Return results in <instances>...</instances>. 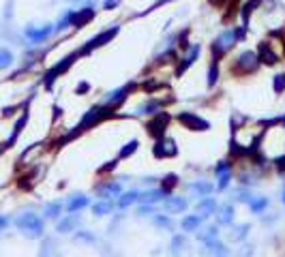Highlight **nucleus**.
<instances>
[{"mask_svg":"<svg viewBox=\"0 0 285 257\" xmlns=\"http://www.w3.org/2000/svg\"><path fill=\"white\" fill-rule=\"evenodd\" d=\"M257 58H260V62L270 64V67L279 62V58H277V54H275L273 49H270L268 43H260V54H257Z\"/></svg>","mask_w":285,"mask_h":257,"instance_id":"obj_13","label":"nucleus"},{"mask_svg":"<svg viewBox=\"0 0 285 257\" xmlns=\"http://www.w3.org/2000/svg\"><path fill=\"white\" fill-rule=\"evenodd\" d=\"M167 197V193L163 189H152V191H146V193H142L140 195V202H144V204H157L159 199H163Z\"/></svg>","mask_w":285,"mask_h":257,"instance_id":"obj_16","label":"nucleus"},{"mask_svg":"<svg viewBox=\"0 0 285 257\" xmlns=\"http://www.w3.org/2000/svg\"><path fill=\"white\" fill-rule=\"evenodd\" d=\"M217 80H219V67H217V62H212L210 64V71H208V86L212 88L217 84Z\"/></svg>","mask_w":285,"mask_h":257,"instance_id":"obj_31","label":"nucleus"},{"mask_svg":"<svg viewBox=\"0 0 285 257\" xmlns=\"http://www.w3.org/2000/svg\"><path fill=\"white\" fill-rule=\"evenodd\" d=\"M116 35H118V24H114L112 28H107V30L99 32L96 37H93L86 45H84V49H82V51H77V54H88V51H93V49H96V47H101V45H105L107 41H112V39H114Z\"/></svg>","mask_w":285,"mask_h":257,"instance_id":"obj_1","label":"nucleus"},{"mask_svg":"<svg viewBox=\"0 0 285 257\" xmlns=\"http://www.w3.org/2000/svg\"><path fill=\"white\" fill-rule=\"evenodd\" d=\"M202 255L204 257H228V249H225L221 242L212 240V242H206V249Z\"/></svg>","mask_w":285,"mask_h":257,"instance_id":"obj_12","label":"nucleus"},{"mask_svg":"<svg viewBox=\"0 0 285 257\" xmlns=\"http://www.w3.org/2000/svg\"><path fill=\"white\" fill-rule=\"evenodd\" d=\"M107 114H109V107H105V105L93 107V109H90V112H88V114L82 118V125H77V131H84V128H86V127H90V125H95V122L103 120Z\"/></svg>","mask_w":285,"mask_h":257,"instance_id":"obj_5","label":"nucleus"},{"mask_svg":"<svg viewBox=\"0 0 285 257\" xmlns=\"http://www.w3.org/2000/svg\"><path fill=\"white\" fill-rule=\"evenodd\" d=\"M138 139H133V141H129V144L125 146V148H122V150H120V159H125V157H129V154H133L135 150H138Z\"/></svg>","mask_w":285,"mask_h":257,"instance_id":"obj_30","label":"nucleus"},{"mask_svg":"<svg viewBox=\"0 0 285 257\" xmlns=\"http://www.w3.org/2000/svg\"><path fill=\"white\" fill-rule=\"evenodd\" d=\"M275 163L279 170H285V157H279V159H275Z\"/></svg>","mask_w":285,"mask_h":257,"instance_id":"obj_43","label":"nucleus"},{"mask_svg":"<svg viewBox=\"0 0 285 257\" xmlns=\"http://www.w3.org/2000/svg\"><path fill=\"white\" fill-rule=\"evenodd\" d=\"M114 210V202H109V199H105V202H96L93 206V212L96 216H103V214H109V212Z\"/></svg>","mask_w":285,"mask_h":257,"instance_id":"obj_21","label":"nucleus"},{"mask_svg":"<svg viewBox=\"0 0 285 257\" xmlns=\"http://www.w3.org/2000/svg\"><path fill=\"white\" fill-rule=\"evenodd\" d=\"M118 193H120V184H118V182H107L105 186H99L101 199H109V197L118 195Z\"/></svg>","mask_w":285,"mask_h":257,"instance_id":"obj_19","label":"nucleus"},{"mask_svg":"<svg viewBox=\"0 0 285 257\" xmlns=\"http://www.w3.org/2000/svg\"><path fill=\"white\" fill-rule=\"evenodd\" d=\"M86 206H88V197L86 195H73V199L69 202V210L71 212H77V210L86 208Z\"/></svg>","mask_w":285,"mask_h":257,"instance_id":"obj_23","label":"nucleus"},{"mask_svg":"<svg viewBox=\"0 0 285 257\" xmlns=\"http://www.w3.org/2000/svg\"><path fill=\"white\" fill-rule=\"evenodd\" d=\"M260 2H262V0H249V2L244 4V11H242V17H244V22H247V19H249V13H251V11H255V6L260 4Z\"/></svg>","mask_w":285,"mask_h":257,"instance_id":"obj_33","label":"nucleus"},{"mask_svg":"<svg viewBox=\"0 0 285 257\" xmlns=\"http://www.w3.org/2000/svg\"><path fill=\"white\" fill-rule=\"evenodd\" d=\"M165 2H172V0H159V2H157V4H152V9H148V11H154V9H157V6L165 4Z\"/></svg>","mask_w":285,"mask_h":257,"instance_id":"obj_45","label":"nucleus"},{"mask_svg":"<svg viewBox=\"0 0 285 257\" xmlns=\"http://www.w3.org/2000/svg\"><path fill=\"white\" fill-rule=\"evenodd\" d=\"M204 218H206L204 214H191V216H185V218H183V223H180V225H183V229H185V231H195V229L202 227Z\"/></svg>","mask_w":285,"mask_h":257,"instance_id":"obj_15","label":"nucleus"},{"mask_svg":"<svg viewBox=\"0 0 285 257\" xmlns=\"http://www.w3.org/2000/svg\"><path fill=\"white\" fill-rule=\"evenodd\" d=\"M77 225H80V214H75V212H73L69 218H64V221L60 223V227H58V229H60V231H71V229H75Z\"/></svg>","mask_w":285,"mask_h":257,"instance_id":"obj_26","label":"nucleus"},{"mask_svg":"<svg viewBox=\"0 0 285 257\" xmlns=\"http://www.w3.org/2000/svg\"><path fill=\"white\" fill-rule=\"evenodd\" d=\"M154 223L161 225V227H167V229L172 227V221H170V218H167V216H161V214L154 216Z\"/></svg>","mask_w":285,"mask_h":257,"instance_id":"obj_37","label":"nucleus"},{"mask_svg":"<svg viewBox=\"0 0 285 257\" xmlns=\"http://www.w3.org/2000/svg\"><path fill=\"white\" fill-rule=\"evenodd\" d=\"M197 56H199V45H193V47L189 49V54H187V56L183 58V60H185V62H180V67L176 69V75H183V73H185V71H187V69H189V67H191V64H193V62H195V60H197Z\"/></svg>","mask_w":285,"mask_h":257,"instance_id":"obj_14","label":"nucleus"},{"mask_svg":"<svg viewBox=\"0 0 285 257\" xmlns=\"http://www.w3.org/2000/svg\"><path fill=\"white\" fill-rule=\"evenodd\" d=\"M176 152H178V148H176V144H174L172 139H163V137H161L157 141V146H154V157H159V159L174 157Z\"/></svg>","mask_w":285,"mask_h":257,"instance_id":"obj_9","label":"nucleus"},{"mask_svg":"<svg viewBox=\"0 0 285 257\" xmlns=\"http://www.w3.org/2000/svg\"><path fill=\"white\" fill-rule=\"evenodd\" d=\"M247 231H249V225H238V227L232 229L230 240H234V242H238V240H244V238H247Z\"/></svg>","mask_w":285,"mask_h":257,"instance_id":"obj_28","label":"nucleus"},{"mask_svg":"<svg viewBox=\"0 0 285 257\" xmlns=\"http://www.w3.org/2000/svg\"><path fill=\"white\" fill-rule=\"evenodd\" d=\"M58 212H60V206H49L48 208V216H58Z\"/></svg>","mask_w":285,"mask_h":257,"instance_id":"obj_40","label":"nucleus"},{"mask_svg":"<svg viewBox=\"0 0 285 257\" xmlns=\"http://www.w3.org/2000/svg\"><path fill=\"white\" fill-rule=\"evenodd\" d=\"M230 171V163L228 161H221V163L217 165V173H228Z\"/></svg>","mask_w":285,"mask_h":257,"instance_id":"obj_38","label":"nucleus"},{"mask_svg":"<svg viewBox=\"0 0 285 257\" xmlns=\"http://www.w3.org/2000/svg\"><path fill=\"white\" fill-rule=\"evenodd\" d=\"M230 178H232V176H230V171H228V173H219V182H217V189H219V191H223L225 186L230 184Z\"/></svg>","mask_w":285,"mask_h":257,"instance_id":"obj_35","label":"nucleus"},{"mask_svg":"<svg viewBox=\"0 0 285 257\" xmlns=\"http://www.w3.org/2000/svg\"><path fill=\"white\" fill-rule=\"evenodd\" d=\"M135 202H140V193L138 191H129V193H125V195L118 199V206H120V208H127V206H131Z\"/></svg>","mask_w":285,"mask_h":257,"instance_id":"obj_24","label":"nucleus"},{"mask_svg":"<svg viewBox=\"0 0 285 257\" xmlns=\"http://www.w3.org/2000/svg\"><path fill=\"white\" fill-rule=\"evenodd\" d=\"M236 41H238L236 30H228V32H223V35H219V39L215 41V45H212V54H215V62H217L219 58H221L230 47H234Z\"/></svg>","mask_w":285,"mask_h":257,"instance_id":"obj_2","label":"nucleus"},{"mask_svg":"<svg viewBox=\"0 0 285 257\" xmlns=\"http://www.w3.org/2000/svg\"><path fill=\"white\" fill-rule=\"evenodd\" d=\"M249 206H251V210L260 214V212H264V210L268 208V197H251L249 199Z\"/></svg>","mask_w":285,"mask_h":257,"instance_id":"obj_22","label":"nucleus"},{"mask_svg":"<svg viewBox=\"0 0 285 257\" xmlns=\"http://www.w3.org/2000/svg\"><path fill=\"white\" fill-rule=\"evenodd\" d=\"M88 88H90V86H88V84H86V82H82V84H80V86H77V94H80V92H86V90H88Z\"/></svg>","mask_w":285,"mask_h":257,"instance_id":"obj_44","label":"nucleus"},{"mask_svg":"<svg viewBox=\"0 0 285 257\" xmlns=\"http://www.w3.org/2000/svg\"><path fill=\"white\" fill-rule=\"evenodd\" d=\"M75 56H77V54H71V56H67L62 62H58L56 67H51V69L48 71V75H45V88H51V84H54L56 77L60 75V73H64V71H67V69L71 67V64H73Z\"/></svg>","mask_w":285,"mask_h":257,"instance_id":"obj_6","label":"nucleus"},{"mask_svg":"<svg viewBox=\"0 0 285 257\" xmlns=\"http://www.w3.org/2000/svg\"><path fill=\"white\" fill-rule=\"evenodd\" d=\"M232 197H234L236 202H249V199H251V193L244 191V189H238V191L232 193Z\"/></svg>","mask_w":285,"mask_h":257,"instance_id":"obj_32","label":"nucleus"},{"mask_svg":"<svg viewBox=\"0 0 285 257\" xmlns=\"http://www.w3.org/2000/svg\"><path fill=\"white\" fill-rule=\"evenodd\" d=\"M118 4H120V0H105V4H103V6H105V11H112L114 6H118Z\"/></svg>","mask_w":285,"mask_h":257,"instance_id":"obj_39","label":"nucleus"},{"mask_svg":"<svg viewBox=\"0 0 285 257\" xmlns=\"http://www.w3.org/2000/svg\"><path fill=\"white\" fill-rule=\"evenodd\" d=\"M285 90V75H275V92H283Z\"/></svg>","mask_w":285,"mask_h":257,"instance_id":"obj_36","label":"nucleus"},{"mask_svg":"<svg viewBox=\"0 0 285 257\" xmlns=\"http://www.w3.org/2000/svg\"><path fill=\"white\" fill-rule=\"evenodd\" d=\"M283 202H285V193H283Z\"/></svg>","mask_w":285,"mask_h":257,"instance_id":"obj_46","label":"nucleus"},{"mask_svg":"<svg viewBox=\"0 0 285 257\" xmlns=\"http://www.w3.org/2000/svg\"><path fill=\"white\" fill-rule=\"evenodd\" d=\"M140 214H152V204L150 206H142V208H140Z\"/></svg>","mask_w":285,"mask_h":257,"instance_id":"obj_42","label":"nucleus"},{"mask_svg":"<svg viewBox=\"0 0 285 257\" xmlns=\"http://www.w3.org/2000/svg\"><path fill=\"white\" fill-rule=\"evenodd\" d=\"M197 212H199V214H204V216L212 214V212H217V202H215L212 197H204V199H199V204H197Z\"/></svg>","mask_w":285,"mask_h":257,"instance_id":"obj_17","label":"nucleus"},{"mask_svg":"<svg viewBox=\"0 0 285 257\" xmlns=\"http://www.w3.org/2000/svg\"><path fill=\"white\" fill-rule=\"evenodd\" d=\"M232 218H234V208H232V206H223V208L217 210V223L219 225H230Z\"/></svg>","mask_w":285,"mask_h":257,"instance_id":"obj_18","label":"nucleus"},{"mask_svg":"<svg viewBox=\"0 0 285 257\" xmlns=\"http://www.w3.org/2000/svg\"><path fill=\"white\" fill-rule=\"evenodd\" d=\"M159 109H161L159 101H148V103H144V105L138 107V114H159Z\"/></svg>","mask_w":285,"mask_h":257,"instance_id":"obj_27","label":"nucleus"},{"mask_svg":"<svg viewBox=\"0 0 285 257\" xmlns=\"http://www.w3.org/2000/svg\"><path fill=\"white\" fill-rule=\"evenodd\" d=\"M191 191L195 193L199 197H206L208 193H212V184L210 182H204V180H199V182H193L191 184Z\"/></svg>","mask_w":285,"mask_h":257,"instance_id":"obj_20","label":"nucleus"},{"mask_svg":"<svg viewBox=\"0 0 285 257\" xmlns=\"http://www.w3.org/2000/svg\"><path fill=\"white\" fill-rule=\"evenodd\" d=\"M131 90H133V86H122V88H118V90H114V92H109V94H107L105 103H107L109 107H112V105H114V107H116V105H120V103L127 99V92H131Z\"/></svg>","mask_w":285,"mask_h":257,"instance_id":"obj_11","label":"nucleus"},{"mask_svg":"<svg viewBox=\"0 0 285 257\" xmlns=\"http://www.w3.org/2000/svg\"><path fill=\"white\" fill-rule=\"evenodd\" d=\"M217 234H219V231H217V227H212V225H210V227H204L202 231H199V234H197V238H199V240H202V242L206 244V242H212V240H217Z\"/></svg>","mask_w":285,"mask_h":257,"instance_id":"obj_25","label":"nucleus"},{"mask_svg":"<svg viewBox=\"0 0 285 257\" xmlns=\"http://www.w3.org/2000/svg\"><path fill=\"white\" fill-rule=\"evenodd\" d=\"M187 199H183V197H165V202H163V208H165V212H185L187 210Z\"/></svg>","mask_w":285,"mask_h":257,"instance_id":"obj_10","label":"nucleus"},{"mask_svg":"<svg viewBox=\"0 0 285 257\" xmlns=\"http://www.w3.org/2000/svg\"><path fill=\"white\" fill-rule=\"evenodd\" d=\"M176 182H178V178L174 176V173H170V176H167V178L163 180V191H165V193H170V189H172V186H176Z\"/></svg>","mask_w":285,"mask_h":257,"instance_id":"obj_34","label":"nucleus"},{"mask_svg":"<svg viewBox=\"0 0 285 257\" xmlns=\"http://www.w3.org/2000/svg\"><path fill=\"white\" fill-rule=\"evenodd\" d=\"M183 249H187V240H185L183 236H176V238L172 240V253H174V255H178Z\"/></svg>","mask_w":285,"mask_h":257,"instance_id":"obj_29","label":"nucleus"},{"mask_svg":"<svg viewBox=\"0 0 285 257\" xmlns=\"http://www.w3.org/2000/svg\"><path fill=\"white\" fill-rule=\"evenodd\" d=\"M167 122H170V116L163 114V112H159L157 118L148 122V133H150L152 137L161 139V137H163V135H165V127H167Z\"/></svg>","mask_w":285,"mask_h":257,"instance_id":"obj_7","label":"nucleus"},{"mask_svg":"<svg viewBox=\"0 0 285 257\" xmlns=\"http://www.w3.org/2000/svg\"><path fill=\"white\" fill-rule=\"evenodd\" d=\"M244 251H240V253H238V257H251V255H253V249H251V247H242Z\"/></svg>","mask_w":285,"mask_h":257,"instance_id":"obj_41","label":"nucleus"},{"mask_svg":"<svg viewBox=\"0 0 285 257\" xmlns=\"http://www.w3.org/2000/svg\"><path fill=\"white\" fill-rule=\"evenodd\" d=\"M95 19V9L93 6H84L80 11H73V19H71V26L75 28H84L86 24H90Z\"/></svg>","mask_w":285,"mask_h":257,"instance_id":"obj_8","label":"nucleus"},{"mask_svg":"<svg viewBox=\"0 0 285 257\" xmlns=\"http://www.w3.org/2000/svg\"><path fill=\"white\" fill-rule=\"evenodd\" d=\"M260 64V58H257L255 51H242L240 56H238L236 60V71H242V73H251V71H255V67Z\"/></svg>","mask_w":285,"mask_h":257,"instance_id":"obj_4","label":"nucleus"},{"mask_svg":"<svg viewBox=\"0 0 285 257\" xmlns=\"http://www.w3.org/2000/svg\"><path fill=\"white\" fill-rule=\"evenodd\" d=\"M178 120H180V125H185L187 128H191V131H208V128H210L208 120L199 118V116L193 114V112H180Z\"/></svg>","mask_w":285,"mask_h":257,"instance_id":"obj_3","label":"nucleus"}]
</instances>
